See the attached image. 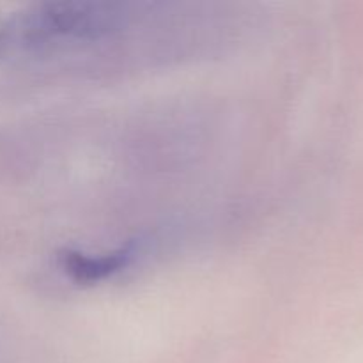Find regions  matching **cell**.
<instances>
[{
  "label": "cell",
  "instance_id": "cell-1",
  "mask_svg": "<svg viewBox=\"0 0 363 363\" xmlns=\"http://www.w3.org/2000/svg\"><path fill=\"white\" fill-rule=\"evenodd\" d=\"M142 4L60 0L21 7L0 18V60L45 57L99 43L131 27Z\"/></svg>",
  "mask_w": 363,
  "mask_h": 363
},
{
  "label": "cell",
  "instance_id": "cell-2",
  "mask_svg": "<svg viewBox=\"0 0 363 363\" xmlns=\"http://www.w3.org/2000/svg\"><path fill=\"white\" fill-rule=\"evenodd\" d=\"M137 254L135 247H124L108 254L89 255L82 252H66L60 255V269L78 284L99 282L121 272Z\"/></svg>",
  "mask_w": 363,
  "mask_h": 363
}]
</instances>
